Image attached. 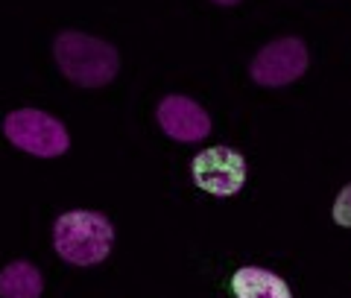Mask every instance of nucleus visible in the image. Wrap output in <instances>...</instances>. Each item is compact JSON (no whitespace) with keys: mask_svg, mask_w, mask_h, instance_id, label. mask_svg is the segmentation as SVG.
Returning <instances> with one entry per match:
<instances>
[{"mask_svg":"<svg viewBox=\"0 0 351 298\" xmlns=\"http://www.w3.org/2000/svg\"><path fill=\"white\" fill-rule=\"evenodd\" d=\"M191 179L199 190L217 199L237 196L246 184V158L232 147L202 149L191 161Z\"/></svg>","mask_w":351,"mask_h":298,"instance_id":"39448f33","label":"nucleus"},{"mask_svg":"<svg viewBox=\"0 0 351 298\" xmlns=\"http://www.w3.org/2000/svg\"><path fill=\"white\" fill-rule=\"evenodd\" d=\"M307 64H311L307 44L295 36H284L258 50V56L249 64V76L261 88H284L302 79Z\"/></svg>","mask_w":351,"mask_h":298,"instance_id":"20e7f679","label":"nucleus"},{"mask_svg":"<svg viewBox=\"0 0 351 298\" xmlns=\"http://www.w3.org/2000/svg\"><path fill=\"white\" fill-rule=\"evenodd\" d=\"M117 228L100 211H64L53 223V249L71 266H97L114 249Z\"/></svg>","mask_w":351,"mask_h":298,"instance_id":"f03ea898","label":"nucleus"},{"mask_svg":"<svg viewBox=\"0 0 351 298\" xmlns=\"http://www.w3.org/2000/svg\"><path fill=\"white\" fill-rule=\"evenodd\" d=\"M211 3H217V6H237L240 0H211Z\"/></svg>","mask_w":351,"mask_h":298,"instance_id":"9d476101","label":"nucleus"},{"mask_svg":"<svg viewBox=\"0 0 351 298\" xmlns=\"http://www.w3.org/2000/svg\"><path fill=\"white\" fill-rule=\"evenodd\" d=\"M53 59L62 76L80 88H106L120 73V53L112 41L64 29L53 38Z\"/></svg>","mask_w":351,"mask_h":298,"instance_id":"f257e3e1","label":"nucleus"},{"mask_svg":"<svg viewBox=\"0 0 351 298\" xmlns=\"http://www.w3.org/2000/svg\"><path fill=\"white\" fill-rule=\"evenodd\" d=\"M234 298H293L287 281L263 266H240L232 275Z\"/></svg>","mask_w":351,"mask_h":298,"instance_id":"0eeeda50","label":"nucleus"},{"mask_svg":"<svg viewBox=\"0 0 351 298\" xmlns=\"http://www.w3.org/2000/svg\"><path fill=\"white\" fill-rule=\"evenodd\" d=\"M331 216H334V223H337V225L351 228V182L337 193L334 208H331Z\"/></svg>","mask_w":351,"mask_h":298,"instance_id":"1a4fd4ad","label":"nucleus"},{"mask_svg":"<svg viewBox=\"0 0 351 298\" xmlns=\"http://www.w3.org/2000/svg\"><path fill=\"white\" fill-rule=\"evenodd\" d=\"M158 129L176 143H199L211 135V114L184 94H167L156 108Z\"/></svg>","mask_w":351,"mask_h":298,"instance_id":"423d86ee","label":"nucleus"},{"mask_svg":"<svg viewBox=\"0 0 351 298\" xmlns=\"http://www.w3.org/2000/svg\"><path fill=\"white\" fill-rule=\"evenodd\" d=\"M44 275L36 263L12 260L0 269V298H41Z\"/></svg>","mask_w":351,"mask_h":298,"instance_id":"6e6552de","label":"nucleus"},{"mask_svg":"<svg viewBox=\"0 0 351 298\" xmlns=\"http://www.w3.org/2000/svg\"><path fill=\"white\" fill-rule=\"evenodd\" d=\"M3 135L15 149L36 158H59L71 149V132L41 108H15L3 117Z\"/></svg>","mask_w":351,"mask_h":298,"instance_id":"7ed1b4c3","label":"nucleus"}]
</instances>
